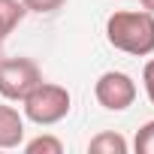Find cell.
I'll return each instance as SVG.
<instances>
[{
  "label": "cell",
  "mask_w": 154,
  "mask_h": 154,
  "mask_svg": "<svg viewBox=\"0 0 154 154\" xmlns=\"http://www.w3.org/2000/svg\"><path fill=\"white\" fill-rule=\"evenodd\" d=\"M42 82V72L30 57H3L0 60V97L18 103Z\"/></svg>",
  "instance_id": "obj_3"
},
{
  "label": "cell",
  "mask_w": 154,
  "mask_h": 154,
  "mask_svg": "<svg viewBox=\"0 0 154 154\" xmlns=\"http://www.w3.org/2000/svg\"><path fill=\"white\" fill-rule=\"evenodd\" d=\"M94 97H97V103L103 109L124 112V109H130L136 103V82L130 79L127 72H121V69H109V72H103L97 79Z\"/></svg>",
  "instance_id": "obj_4"
},
{
  "label": "cell",
  "mask_w": 154,
  "mask_h": 154,
  "mask_svg": "<svg viewBox=\"0 0 154 154\" xmlns=\"http://www.w3.org/2000/svg\"><path fill=\"white\" fill-rule=\"evenodd\" d=\"M24 118L39 124V127H48V124H57L69 115V91L63 85H51V82H39L24 100Z\"/></svg>",
  "instance_id": "obj_2"
},
{
  "label": "cell",
  "mask_w": 154,
  "mask_h": 154,
  "mask_svg": "<svg viewBox=\"0 0 154 154\" xmlns=\"http://www.w3.org/2000/svg\"><path fill=\"white\" fill-rule=\"evenodd\" d=\"M133 148H136L139 154H154V121H145V124L136 130Z\"/></svg>",
  "instance_id": "obj_9"
},
{
  "label": "cell",
  "mask_w": 154,
  "mask_h": 154,
  "mask_svg": "<svg viewBox=\"0 0 154 154\" xmlns=\"http://www.w3.org/2000/svg\"><path fill=\"white\" fill-rule=\"evenodd\" d=\"M139 3H142V6H145V9H148V12L154 15V0H139Z\"/></svg>",
  "instance_id": "obj_12"
},
{
  "label": "cell",
  "mask_w": 154,
  "mask_h": 154,
  "mask_svg": "<svg viewBox=\"0 0 154 154\" xmlns=\"http://www.w3.org/2000/svg\"><path fill=\"white\" fill-rule=\"evenodd\" d=\"M27 154H63V142L54 136H36L24 145Z\"/></svg>",
  "instance_id": "obj_8"
},
{
  "label": "cell",
  "mask_w": 154,
  "mask_h": 154,
  "mask_svg": "<svg viewBox=\"0 0 154 154\" xmlns=\"http://www.w3.org/2000/svg\"><path fill=\"white\" fill-rule=\"evenodd\" d=\"M24 3L21 0H0V42H3L24 18Z\"/></svg>",
  "instance_id": "obj_6"
},
{
  "label": "cell",
  "mask_w": 154,
  "mask_h": 154,
  "mask_svg": "<svg viewBox=\"0 0 154 154\" xmlns=\"http://www.w3.org/2000/svg\"><path fill=\"white\" fill-rule=\"evenodd\" d=\"M106 39L112 48L136 57L154 54V15L142 12H112L106 18Z\"/></svg>",
  "instance_id": "obj_1"
},
{
  "label": "cell",
  "mask_w": 154,
  "mask_h": 154,
  "mask_svg": "<svg viewBox=\"0 0 154 154\" xmlns=\"http://www.w3.org/2000/svg\"><path fill=\"white\" fill-rule=\"evenodd\" d=\"M24 142V115L15 106H0V148H18Z\"/></svg>",
  "instance_id": "obj_5"
},
{
  "label": "cell",
  "mask_w": 154,
  "mask_h": 154,
  "mask_svg": "<svg viewBox=\"0 0 154 154\" xmlns=\"http://www.w3.org/2000/svg\"><path fill=\"white\" fill-rule=\"evenodd\" d=\"M88 151L91 154H127V139L115 130H106L88 142Z\"/></svg>",
  "instance_id": "obj_7"
},
{
  "label": "cell",
  "mask_w": 154,
  "mask_h": 154,
  "mask_svg": "<svg viewBox=\"0 0 154 154\" xmlns=\"http://www.w3.org/2000/svg\"><path fill=\"white\" fill-rule=\"evenodd\" d=\"M142 82H145V94H148V100H151V106H154V57L145 63V69H142Z\"/></svg>",
  "instance_id": "obj_11"
},
{
  "label": "cell",
  "mask_w": 154,
  "mask_h": 154,
  "mask_svg": "<svg viewBox=\"0 0 154 154\" xmlns=\"http://www.w3.org/2000/svg\"><path fill=\"white\" fill-rule=\"evenodd\" d=\"M21 3H24V9H27V12H39V15H45V12L60 9L66 0H21Z\"/></svg>",
  "instance_id": "obj_10"
}]
</instances>
